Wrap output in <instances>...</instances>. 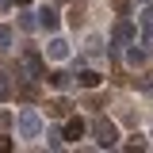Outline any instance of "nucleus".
Returning a JSON list of instances; mask_svg holds the SVG:
<instances>
[{"label":"nucleus","mask_w":153,"mask_h":153,"mask_svg":"<svg viewBox=\"0 0 153 153\" xmlns=\"http://www.w3.org/2000/svg\"><path fill=\"white\" fill-rule=\"evenodd\" d=\"M46 57H50V61H65V57H69V42H65V38H50Z\"/></svg>","instance_id":"7"},{"label":"nucleus","mask_w":153,"mask_h":153,"mask_svg":"<svg viewBox=\"0 0 153 153\" xmlns=\"http://www.w3.org/2000/svg\"><path fill=\"white\" fill-rule=\"evenodd\" d=\"M142 4H149V0H142Z\"/></svg>","instance_id":"23"},{"label":"nucleus","mask_w":153,"mask_h":153,"mask_svg":"<svg viewBox=\"0 0 153 153\" xmlns=\"http://www.w3.org/2000/svg\"><path fill=\"white\" fill-rule=\"evenodd\" d=\"M46 80H50L54 88H69V73H46Z\"/></svg>","instance_id":"13"},{"label":"nucleus","mask_w":153,"mask_h":153,"mask_svg":"<svg viewBox=\"0 0 153 153\" xmlns=\"http://www.w3.org/2000/svg\"><path fill=\"white\" fill-rule=\"evenodd\" d=\"M8 123H12V115H8V111H0V130H4Z\"/></svg>","instance_id":"21"},{"label":"nucleus","mask_w":153,"mask_h":153,"mask_svg":"<svg viewBox=\"0 0 153 153\" xmlns=\"http://www.w3.org/2000/svg\"><path fill=\"white\" fill-rule=\"evenodd\" d=\"M146 61H149V50H142V46H138V42H134L130 50H126V65H134V69H142V65H146Z\"/></svg>","instance_id":"8"},{"label":"nucleus","mask_w":153,"mask_h":153,"mask_svg":"<svg viewBox=\"0 0 153 153\" xmlns=\"http://www.w3.org/2000/svg\"><path fill=\"white\" fill-rule=\"evenodd\" d=\"M46 146H50V149H61V146H65V134H57V130H46Z\"/></svg>","instance_id":"12"},{"label":"nucleus","mask_w":153,"mask_h":153,"mask_svg":"<svg viewBox=\"0 0 153 153\" xmlns=\"http://www.w3.org/2000/svg\"><path fill=\"white\" fill-rule=\"evenodd\" d=\"M19 100H38V88L35 84H23V88H19Z\"/></svg>","instance_id":"17"},{"label":"nucleus","mask_w":153,"mask_h":153,"mask_svg":"<svg viewBox=\"0 0 153 153\" xmlns=\"http://www.w3.org/2000/svg\"><path fill=\"white\" fill-rule=\"evenodd\" d=\"M115 4V12H119V16H126V12H130V0H111Z\"/></svg>","instance_id":"18"},{"label":"nucleus","mask_w":153,"mask_h":153,"mask_svg":"<svg viewBox=\"0 0 153 153\" xmlns=\"http://www.w3.org/2000/svg\"><path fill=\"white\" fill-rule=\"evenodd\" d=\"M19 27H23V31H35V27H38V19L31 16V12H19Z\"/></svg>","instance_id":"14"},{"label":"nucleus","mask_w":153,"mask_h":153,"mask_svg":"<svg viewBox=\"0 0 153 153\" xmlns=\"http://www.w3.org/2000/svg\"><path fill=\"white\" fill-rule=\"evenodd\" d=\"M84 130H88V123H84V119H69V123H65V142L84 138Z\"/></svg>","instance_id":"9"},{"label":"nucleus","mask_w":153,"mask_h":153,"mask_svg":"<svg viewBox=\"0 0 153 153\" xmlns=\"http://www.w3.org/2000/svg\"><path fill=\"white\" fill-rule=\"evenodd\" d=\"M12 4H19V8H27V4H31V0H12Z\"/></svg>","instance_id":"22"},{"label":"nucleus","mask_w":153,"mask_h":153,"mask_svg":"<svg viewBox=\"0 0 153 153\" xmlns=\"http://www.w3.org/2000/svg\"><path fill=\"white\" fill-rule=\"evenodd\" d=\"M138 27H142V42L153 46V8H142L138 12Z\"/></svg>","instance_id":"4"},{"label":"nucleus","mask_w":153,"mask_h":153,"mask_svg":"<svg viewBox=\"0 0 153 153\" xmlns=\"http://www.w3.org/2000/svg\"><path fill=\"white\" fill-rule=\"evenodd\" d=\"M76 84H80V88H96V84H100V73H96V69H80V73H76Z\"/></svg>","instance_id":"10"},{"label":"nucleus","mask_w":153,"mask_h":153,"mask_svg":"<svg viewBox=\"0 0 153 153\" xmlns=\"http://www.w3.org/2000/svg\"><path fill=\"white\" fill-rule=\"evenodd\" d=\"M23 65H27L31 76H46V69H42V54H38V50H23Z\"/></svg>","instance_id":"6"},{"label":"nucleus","mask_w":153,"mask_h":153,"mask_svg":"<svg viewBox=\"0 0 153 153\" xmlns=\"http://www.w3.org/2000/svg\"><path fill=\"white\" fill-rule=\"evenodd\" d=\"M12 146H16V142H12L8 134H0V153H8V149H12Z\"/></svg>","instance_id":"19"},{"label":"nucleus","mask_w":153,"mask_h":153,"mask_svg":"<svg viewBox=\"0 0 153 153\" xmlns=\"http://www.w3.org/2000/svg\"><path fill=\"white\" fill-rule=\"evenodd\" d=\"M35 16H38V27H46V31H57V23H61L57 8H50V4H46V8H38Z\"/></svg>","instance_id":"5"},{"label":"nucleus","mask_w":153,"mask_h":153,"mask_svg":"<svg viewBox=\"0 0 153 153\" xmlns=\"http://www.w3.org/2000/svg\"><path fill=\"white\" fill-rule=\"evenodd\" d=\"M92 134H96V142H100L103 149H115V146H119V126H115L111 119H96Z\"/></svg>","instance_id":"1"},{"label":"nucleus","mask_w":153,"mask_h":153,"mask_svg":"<svg viewBox=\"0 0 153 153\" xmlns=\"http://www.w3.org/2000/svg\"><path fill=\"white\" fill-rule=\"evenodd\" d=\"M8 46H12V27L0 23V50H8Z\"/></svg>","instance_id":"15"},{"label":"nucleus","mask_w":153,"mask_h":153,"mask_svg":"<svg viewBox=\"0 0 153 153\" xmlns=\"http://www.w3.org/2000/svg\"><path fill=\"white\" fill-rule=\"evenodd\" d=\"M12 96V88H8V80H4V73H0V100H8Z\"/></svg>","instance_id":"20"},{"label":"nucleus","mask_w":153,"mask_h":153,"mask_svg":"<svg viewBox=\"0 0 153 153\" xmlns=\"http://www.w3.org/2000/svg\"><path fill=\"white\" fill-rule=\"evenodd\" d=\"M46 111L54 115V119H65V115H69V100H50V103H46Z\"/></svg>","instance_id":"11"},{"label":"nucleus","mask_w":153,"mask_h":153,"mask_svg":"<svg viewBox=\"0 0 153 153\" xmlns=\"http://www.w3.org/2000/svg\"><path fill=\"white\" fill-rule=\"evenodd\" d=\"M130 38H134V27L126 23V19H123V23H115V31H111V42H107V50H111V54H115V50H123V46H126Z\"/></svg>","instance_id":"3"},{"label":"nucleus","mask_w":153,"mask_h":153,"mask_svg":"<svg viewBox=\"0 0 153 153\" xmlns=\"http://www.w3.org/2000/svg\"><path fill=\"white\" fill-rule=\"evenodd\" d=\"M88 54H92V57L103 54V38H88Z\"/></svg>","instance_id":"16"},{"label":"nucleus","mask_w":153,"mask_h":153,"mask_svg":"<svg viewBox=\"0 0 153 153\" xmlns=\"http://www.w3.org/2000/svg\"><path fill=\"white\" fill-rule=\"evenodd\" d=\"M16 126H19V134H23V138H38V134H42V119H38L35 107H23V111H19V119H16Z\"/></svg>","instance_id":"2"}]
</instances>
